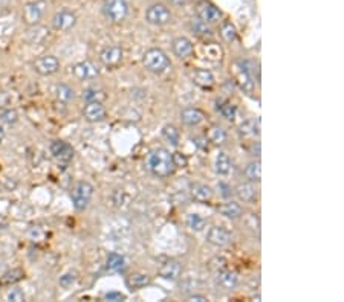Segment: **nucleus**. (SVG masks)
Wrapping results in <instances>:
<instances>
[{"label":"nucleus","instance_id":"37998d69","mask_svg":"<svg viewBox=\"0 0 344 302\" xmlns=\"http://www.w3.org/2000/svg\"><path fill=\"white\" fill-rule=\"evenodd\" d=\"M188 301L190 302H194V301H196V302H205V301H208V299H206L205 296H201V295H193V296L188 298Z\"/></svg>","mask_w":344,"mask_h":302},{"label":"nucleus","instance_id":"f3484780","mask_svg":"<svg viewBox=\"0 0 344 302\" xmlns=\"http://www.w3.org/2000/svg\"><path fill=\"white\" fill-rule=\"evenodd\" d=\"M173 52L181 60H185L193 55V43L187 37H178L173 40Z\"/></svg>","mask_w":344,"mask_h":302},{"label":"nucleus","instance_id":"bb28decb","mask_svg":"<svg viewBox=\"0 0 344 302\" xmlns=\"http://www.w3.org/2000/svg\"><path fill=\"white\" fill-rule=\"evenodd\" d=\"M190 26H191V31L196 34V36H199V37H210L211 34H213L210 26H208V23H205L199 17L193 19L191 23H190Z\"/></svg>","mask_w":344,"mask_h":302},{"label":"nucleus","instance_id":"f704fd0d","mask_svg":"<svg viewBox=\"0 0 344 302\" xmlns=\"http://www.w3.org/2000/svg\"><path fill=\"white\" fill-rule=\"evenodd\" d=\"M217 109H219L221 114L223 116L225 119H228V121H233V119H234V116H236V107L233 106V104L225 102V104H222L221 107L217 106Z\"/></svg>","mask_w":344,"mask_h":302},{"label":"nucleus","instance_id":"ddd939ff","mask_svg":"<svg viewBox=\"0 0 344 302\" xmlns=\"http://www.w3.org/2000/svg\"><path fill=\"white\" fill-rule=\"evenodd\" d=\"M237 74H236V78H237V83L239 86L242 87V90L248 92V94H252V89H254V83H252V78L249 75V69L246 67V63H242L239 61L237 64Z\"/></svg>","mask_w":344,"mask_h":302},{"label":"nucleus","instance_id":"0eeeda50","mask_svg":"<svg viewBox=\"0 0 344 302\" xmlns=\"http://www.w3.org/2000/svg\"><path fill=\"white\" fill-rule=\"evenodd\" d=\"M34 69H36V72L40 74V75H52L55 74L57 71L60 69V61L57 60L54 55H44V57H40L36 60L34 63Z\"/></svg>","mask_w":344,"mask_h":302},{"label":"nucleus","instance_id":"4be33fe9","mask_svg":"<svg viewBox=\"0 0 344 302\" xmlns=\"http://www.w3.org/2000/svg\"><path fill=\"white\" fill-rule=\"evenodd\" d=\"M219 212L222 215H225L226 218L236 220L242 215V206H240L237 202H228V203L219 206Z\"/></svg>","mask_w":344,"mask_h":302},{"label":"nucleus","instance_id":"f03ea898","mask_svg":"<svg viewBox=\"0 0 344 302\" xmlns=\"http://www.w3.org/2000/svg\"><path fill=\"white\" fill-rule=\"evenodd\" d=\"M142 64L145 66L147 71H150L153 74H164L167 72L171 63L168 60V57L164 51H161L158 48L148 49L144 57H142Z\"/></svg>","mask_w":344,"mask_h":302},{"label":"nucleus","instance_id":"cd10ccee","mask_svg":"<svg viewBox=\"0 0 344 302\" xmlns=\"http://www.w3.org/2000/svg\"><path fill=\"white\" fill-rule=\"evenodd\" d=\"M148 284H150V276L145 275V273H135V275L129 276V280H127V285L132 290L142 288Z\"/></svg>","mask_w":344,"mask_h":302},{"label":"nucleus","instance_id":"4468645a","mask_svg":"<svg viewBox=\"0 0 344 302\" xmlns=\"http://www.w3.org/2000/svg\"><path fill=\"white\" fill-rule=\"evenodd\" d=\"M100 58L106 66H117L122 60V49L120 46H107L102 49Z\"/></svg>","mask_w":344,"mask_h":302},{"label":"nucleus","instance_id":"dca6fc26","mask_svg":"<svg viewBox=\"0 0 344 302\" xmlns=\"http://www.w3.org/2000/svg\"><path fill=\"white\" fill-rule=\"evenodd\" d=\"M191 79L194 84L202 89H210L214 86V76L208 69H196L191 74Z\"/></svg>","mask_w":344,"mask_h":302},{"label":"nucleus","instance_id":"aec40b11","mask_svg":"<svg viewBox=\"0 0 344 302\" xmlns=\"http://www.w3.org/2000/svg\"><path fill=\"white\" fill-rule=\"evenodd\" d=\"M181 275V264L178 261H167L162 267L159 269V276L164 280L175 281Z\"/></svg>","mask_w":344,"mask_h":302},{"label":"nucleus","instance_id":"423d86ee","mask_svg":"<svg viewBox=\"0 0 344 302\" xmlns=\"http://www.w3.org/2000/svg\"><path fill=\"white\" fill-rule=\"evenodd\" d=\"M43 9H44V3L43 2H29L23 6V21L29 26H36L37 23L41 20L43 17Z\"/></svg>","mask_w":344,"mask_h":302},{"label":"nucleus","instance_id":"a18cd8bd","mask_svg":"<svg viewBox=\"0 0 344 302\" xmlns=\"http://www.w3.org/2000/svg\"><path fill=\"white\" fill-rule=\"evenodd\" d=\"M168 2L171 3V5H176V6H181V5H185L188 0H168Z\"/></svg>","mask_w":344,"mask_h":302},{"label":"nucleus","instance_id":"4c0bfd02","mask_svg":"<svg viewBox=\"0 0 344 302\" xmlns=\"http://www.w3.org/2000/svg\"><path fill=\"white\" fill-rule=\"evenodd\" d=\"M171 159H173V164L176 168H185L188 165V159L185 154H182L179 153V151H176V153L171 154Z\"/></svg>","mask_w":344,"mask_h":302},{"label":"nucleus","instance_id":"39448f33","mask_svg":"<svg viewBox=\"0 0 344 302\" xmlns=\"http://www.w3.org/2000/svg\"><path fill=\"white\" fill-rule=\"evenodd\" d=\"M145 20L155 26H162L171 20V13L170 9L162 5V3H155L152 6H148L145 11Z\"/></svg>","mask_w":344,"mask_h":302},{"label":"nucleus","instance_id":"f8f14e48","mask_svg":"<svg viewBox=\"0 0 344 302\" xmlns=\"http://www.w3.org/2000/svg\"><path fill=\"white\" fill-rule=\"evenodd\" d=\"M84 118L90 122H98L106 118V109L100 101H90L83 110Z\"/></svg>","mask_w":344,"mask_h":302},{"label":"nucleus","instance_id":"f257e3e1","mask_svg":"<svg viewBox=\"0 0 344 302\" xmlns=\"http://www.w3.org/2000/svg\"><path fill=\"white\" fill-rule=\"evenodd\" d=\"M147 168L156 177H168L175 170L170 151H167L165 148H155L153 151H150L147 157Z\"/></svg>","mask_w":344,"mask_h":302},{"label":"nucleus","instance_id":"393cba45","mask_svg":"<svg viewBox=\"0 0 344 302\" xmlns=\"http://www.w3.org/2000/svg\"><path fill=\"white\" fill-rule=\"evenodd\" d=\"M231 171V160H229L228 154L221 151L216 157V172L221 174V176H226Z\"/></svg>","mask_w":344,"mask_h":302},{"label":"nucleus","instance_id":"e433bc0d","mask_svg":"<svg viewBox=\"0 0 344 302\" xmlns=\"http://www.w3.org/2000/svg\"><path fill=\"white\" fill-rule=\"evenodd\" d=\"M0 118H2V121L5 122V124H16L17 122V119H19V114H17V112L16 110H11V109H8V110H5V112H2V114H0Z\"/></svg>","mask_w":344,"mask_h":302},{"label":"nucleus","instance_id":"7ed1b4c3","mask_svg":"<svg viewBox=\"0 0 344 302\" xmlns=\"http://www.w3.org/2000/svg\"><path fill=\"white\" fill-rule=\"evenodd\" d=\"M92 195H94V187L89 182H78L72 188L71 199L74 203V208L77 211H83L87 208Z\"/></svg>","mask_w":344,"mask_h":302},{"label":"nucleus","instance_id":"7c9ffc66","mask_svg":"<svg viewBox=\"0 0 344 302\" xmlns=\"http://www.w3.org/2000/svg\"><path fill=\"white\" fill-rule=\"evenodd\" d=\"M162 136H164L165 141L173 147L179 145V137L181 136H179V130L176 129L175 125H165L162 129Z\"/></svg>","mask_w":344,"mask_h":302},{"label":"nucleus","instance_id":"9d476101","mask_svg":"<svg viewBox=\"0 0 344 302\" xmlns=\"http://www.w3.org/2000/svg\"><path fill=\"white\" fill-rule=\"evenodd\" d=\"M51 154L60 164H69L74 157V148L64 141H54L51 144Z\"/></svg>","mask_w":344,"mask_h":302},{"label":"nucleus","instance_id":"6e6552de","mask_svg":"<svg viewBox=\"0 0 344 302\" xmlns=\"http://www.w3.org/2000/svg\"><path fill=\"white\" fill-rule=\"evenodd\" d=\"M75 23H77V16L69 9L59 11L52 19V26L57 31H69L75 26Z\"/></svg>","mask_w":344,"mask_h":302},{"label":"nucleus","instance_id":"473e14b6","mask_svg":"<svg viewBox=\"0 0 344 302\" xmlns=\"http://www.w3.org/2000/svg\"><path fill=\"white\" fill-rule=\"evenodd\" d=\"M75 94H74V90L66 86V84H60L59 87H57V98H59L60 101L63 102H69L71 99H74Z\"/></svg>","mask_w":344,"mask_h":302},{"label":"nucleus","instance_id":"c756f323","mask_svg":"<svg viewBox=\"0 0 344 302\" xmlns=\"http://www.w3.org/2000/svg\"><path fill=\"white\" fill-rule=\"evenodd\" d=\"M245 176L249 182H260L262 179V168H260V162L254 160L246 167L245 170Z\"/></svg>","mask_w":344,"mask_h":302},{"label":"nucleus","instance_id":"ea45409f","mask_svg":"<svg viewBox=\"0 0 344 302\" xmlns=\"http://www.w3.org/2000/svg\"><path fill=\"white\" fill-rule=\"evenodd\" d=\"M6 299L8 301H13V302H21V301H25V293H23L20 288H13L6 295Z\"/></svg>","mask_w":344,"mask_h":302},{"label":"nucleus","instance_id":"79ce46f5","mask_svg":"<svg viewBox=\"0 0 344 302\" xmlns=\"http://www.w3.org/2000/svg\"><path fill=\"white\" fill-rule=\"evenodd\" d=\"M104 298H106V301L118 302V301H122V299H124V295H121L120 292H109Z\"/></svg>","mask_w":344,"mask_h":302},{"label":"nucleus","instance_id":"c03bdc74","mask_svg":"<svg viewBox=\"0 0 344 302\" xmlns=\"http://www.w3.org/2000/svg\"><path fill=\"white\" fill-rule=\"evenodd\" d=\"M219 188L223 189V191H222V195H223V197H228L229 194H231V191H229V188L226 187L225 183H219Z\"/></svg>","mask_w":344,"mask_h":302},{"label":"nucleus","instance_id":"6ab92c4d","mask_svg":"<svg viewBox=\"0 0 344 302\" xmlns=\"http://www.w3.org/2000/svg\"><path fill=\"white\" fill-rule=\"evenodd\" d=\"M191 195L196 202L205 203V202L211 200L213 189L210 187H206V185H203V183H194V185H191Z\"/></svg>","mask_w":344,"mask_h":302},{"label":"nucleus","instance_id":"9b49d317","mask_svg":"<svg viewBox=\"0 0 344 302\" xmlns=\"http://www.w3.org/2000/svg\"><path fill=\"white\" fill-rule=\"evenodd\" d=\"M198 17L205 23H216L222 19V11L210 2H202L198 6Z\"/></svg>","mask_w":344,"mask_h":302},{"label":"nucleus","instance_id":"1a4fd4ad","mask_svg":"<svg viewBox=\"0 0 344 302\" xmlns=\"http://www.w3.org/2000/svg\"><path fill=\"white\" fill-rule=\"evenodd\" d=\"M206 241L213 246L223 247L231 241V232L223 226H213L206 234Z\"/></svg>","mask_w":344,"mask_h":302},{"label":"nucleus","instance_id":"2f4dec72","mask_svg":"<svg viewBox=\"0 0 344 302\" xmlns=\"http://www.w3.org/2000/svg\"><path fill=\"white\" fill-rule=\"evenodd\" d=\"M23 278V272L20 269H14L11 272H6L2 278H0V284L3 285H9V284H16L17 281H20Z\"/></svg>","mask_w":344,"mask_h":302},{"label":"nucleus","instance_id":"2eb2a0df","mask_svg":"<svg viewBox=\"0 0 344 302\" xmlns=\"http://www.w3.org/2000/svg\"><path fill=\"white\" fill-rule=\"evenodd\" d=\"M72 72L74 75L78 78V79H92V78H95L98 75V69L92 64L90 61H83V63H78L74 66L72 69Z\"/></svg>","mask_w":344,"mask_h":302},{"label":"nucleus","instance_id":"c9c22d12","mask_svg":"<svg viewBox=\"0 0 344 302\" xmlns=\"http://www.w3.org/2000/svg\"><path fill=\"white\" fill-rule=\"evenodd\" d=\"M240 133L243 136H249V134H259V121L256 125V121H246L245 124H242L240 127Z\"/></svg>","mask_w":344,"mask_h":302},{"label":"nucleus","instance_id":"a211bd4d","mask_svg":"<svg viewBox=\"0 0 344 302\" xmlns=\"http://www.w3.org/2000/svg\"><path fill=\"white\" fill-rule=\"evenodd\" d=\"M181 119L185 125H190V127H196L199 125L201 122H203L205 119V113L199 109H194V107H190V109H185L182 113H181Z\"/></svg>","mask_w":344,"mask_h":302},{"label":"nucleus","instance_id":"b1692460","mask_svg":"<svg viewBox=\"0 0 344 302\" xmlns=\"http://www.w3.org/2000/svg\"><path fill=\"white\" fill-rule=\"evenodd\" d=\"M236 194L240 200H243L246 203H251L252 200L256 199V188L252 187L251 183H242L239 185L237 189H236Z\"/></svg>","mask_w":344,"mask_h":302},{"label":"nucleus","instance_id":"c85d7f7f","mask_svg":"<svg viewBox=\"0 0 344 302\" xmlns=\"http://www.w3.org/2000/svg\"><path fill=\"white\" fill-rule=\"evenodd\" d=\"M221 36L225 41L228 43H233L237 38V31L234 28V25L229 20H223L222 25H221Z\"/></svg>","mask_w":344,"mask_h":302},{"label":"nucleus","instance_id":"58836bf2","mask_svg":"<svg viewBox=\"0 0 344 302\" xmlns=\"http://www.w3.org/2000/svg\"><path fill=\"white\" fill-rule=\"evenodd\" d=\"M83 98L86 101H100L104 98V95H102V92H98L97 89H87L84 94H83Z\"/></svg>","mask_w":344,"mask_h":302},{"label":"nucleus","instance_id":"412c9836","mask_svg":"<svg viewBox=\"0 0 344 302\" xmlns=\"http://www.w3.org/2000/svg\"><path fill=\"white\" fill-rule=\"evenodd\" d=\"M237 273L234 270H222L217 276V283L225 290H231L237 285Z\"/></svg>","mask_w":344,"mask_h":302},{"label":"nucleus","instance_id":"72a5a7b5","mask_svg":"<svg viewBox=\"0 0 344 302\" xmlns=\"http://www.w3.org/2000/svg\"><path fill=\"white\" fill-rule=\"evenodd\" d=\"M187 225L193 230H202L205 226V220L199 214H188L187 217Z\"/></svg>","mask_w":344,"mask_h":302},{"label":"nucleus","instance_id":"49530a36","mask_svg":"<svg viewBox=\"0 0 344 302\" xmlns=\"http://www.w3.org/2000/svg\"><path fill=\"white\" fill-rule=\"evenodd\" d=\"M3 137H5V130L2 129V125H0V142L3 141Z\"/></svg>","mask_w":344,"mask_h":302},{"label":"nucleus","instance_id":"a19ab883","mask_svg":"<svg viewBox=\"0 0 344 302\" xmlns=\"http://www.w3.org/2000/svg\"><path fill=\"white\" fill-rule=\"evenodd\" d=\"M77 280L75 273H64L61 278H60V285L61 287H71Z\"/></svg>","mask_w":344,"mask_h":302},{"label":"nucleus","instance_id":"20e7f679","mask_svg":"<svg viewBox=\"0 0 344 302\" xmlns=\"http://www.w3.org/2000/svg\"><path fill=\"white\" fill-rule=\"evenodd\" d=\"M102 13L112 23H120L129 14V3L125 0H106L102 5Z\"/></svg>","mask_w":344,"mask_h":302},{"label":"nucleus","instance_id":"a878e982","mask_svg":"<svg viewBox=\"0 0 344 302\" xmlns=\"http://www.w3.org/2000/svg\"><path fill=\"white\" fill-rule=\"evenodd\" d=\"M124 264H125V260L121 253H117V252H112L109 253V257H107V270L110 272H120L124 269Z\"/></svg>","mask_w":344,"mask_h":302},{"label":"nucleus","instance_id":"de8ad7c7","mask_svg":"<svg viewBox=\"0 0 344 302\" xmlns=\"http://www.w3.org/2000/svg\"><path fill=\"white\" fill-rule=\"evenodd\" d=\"M0 191H2V185H0Z\"/></svg>","mask_w":344,"mask_h":302},{"label":"nucleus","instance_id":"5701e85b","mask_svg":"<svg viewBox=\"0 0 344 302\" xmlns=\"http://www.w3.org/2000/svg\"><path fill=\"white\" fill-rule=\"evenodd\" d=\"M206 137H208V141L214 145H221L226 141V133L222 127L219 125H211L208 132H206Z\"/></svg>","mask_w":344,"mask_h":302}]
</instances>
